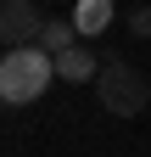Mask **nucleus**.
I'll return each mask as SVG.
<instances>
[{"mask_svg": "<svg viewBox=\"0 0 151 157\" xmlns=\"http://www.w3.org/2000/svg\"><path fill=\"white\" fill-rule=\"evenodd\" d=\"M56 84V56L45 45H17L0 62V101L6 107H28Z\"/></svg>", "mask_w": 151, "mask_h": 157, "instance_id": "f257e3e1", "label": "nucleus"}, {"mask_svg": "<svg viewBox=\"0 0 151 157\" xmlns=\"http://www.w3.org/2000/svg\"><path fill=\"white\" fill-rule=\"evenodd\" d=\"M95 95H101V107H106L112 118H140L145 101H151V84H145V73H140V67H129L123 56H118V62H106V67H101Z\"/></svg>", "mask_w": 151, "mask_h": 157, "instance_id": "f03ea898", "label": "nucleus"}, {"mask_svg": "<svg viewBox=\"0 0 151 157\" xmlns=\"http://www.w3.org/2000/svg\"><path fill=\"white\" fill-rule=\"evenodd\" d=\"M39 28H45V11L34 6V0H6V6H0V39H6V51L34 45Z\"/></svg>", "mask_w": 151, "mask_h": 157, "instance_id": "7ed1b4c3", "label": "nucleus"}, {"mask_svg": "<svg viewBox=\"0 0 151 157\" xmlns=\"http://www.w3.org/2000/svg\"><path fill=\"white\" fill-rule=\"evenodd\" d=\"M101 56L90 51V45H73V51H62L56 56V78H67V84H90V78H101Z\"/></svg>", "mask_w": 151, "mask_h": 157, "instance_id": "20e7f679", "label": "nucleus"}, {"mask_svg": "<svg viewBox=\"0 0 151 157\" xmlns=\"http://www.w3.org/2000/svg\"><path fill=\"white\" fill-rule=\"evenodd\" d=\"M112 17H118V0H79L73 6V23H79V34H106L112 28Z\"/></svg>", "mask_w": 151, "mask_h": 157, "instance_id": "39448f33", "label": "nucleus"}, {"mask_svg": "<svg viewBox=\"0 0 151 157\" xmlns=\"http://www.w3.org/2000/svg\"><path fill=\"white\" fill-rule=\"evenodd\" d=\"M34 45H45L50 56H62V51L79 45V23H73V17H45V28H39V39H34Z\"/></svg>", "mask_w": 151, "mask_h": 157, "instance_id": "423d86ee", "label": "nucleus"}, {"mask_svg": "<svg viewBox=\"0 0 151 157\" xmlns=\"http://www.w3.org/2000/svg\"><path fill=\"white\" fill-rule=\"evenodd\" d=\"M129 34H134V39H151V6H134V11H129V23H123Z\"/></svg>", "mask_w": 151, "mask_h": 157, "instance_id": "0eeeda50", "label": "nucleus"}]
</instances>
